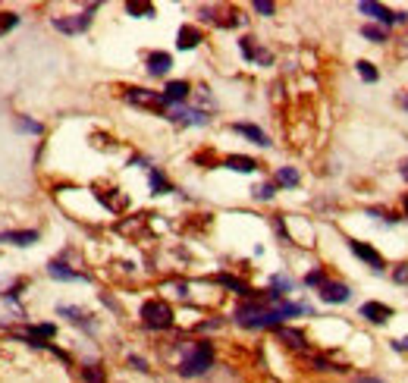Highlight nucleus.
<instances>
[{
	"label": "nucleus",
	"instance_id": "f8f14e48",
	"mask_svg": "<svg viewBox=\"0 0 408 383\" xmlns=\"http://www.w3.org/2000/svg\"><path fill=\"white\" fill-rule=\"evenodd\" d=\"M361 317H368V321H374V324H383L386 317H393V311L380 302H368V305H361Z\"/></svg>",
	"mask_w": 408,
	"mask_h": 383
},
{
	"label": "nucleus",
	"instance_id": "f257e3e1",
	"mask_svg": "<svg viewBox=\"0 0 408 383\" xmlns=\"http://www.w3.org/2000/svg\"><path fill=\"white\" fill-rule=\"evenodd\" d=\"M298 305H276V308H267V305H242L236 311V321L242 327H276L280 317H289V314H298Z\"/></svg>",
	"mask_w": 408,
	"mask_h": 383
},
{
	"label": "nucleus",
	"instance_id": "2f4dec72",
	"mask_svg": "<svg viewBox=\"0 0 408 383\" xmlns=\"http://www.w3.org/2000/svg\"><path fill=\"white\" fill-rule=\"evenodd\" d=\"M326 277L320 270H314V273H308V286H320V283H324Z\"/></svg>",
	"mask_w": 408,
	"mask_h": 383
},
{
	"label": "nucleus",
	"instance_id": "4468645a",
	"mask_svg": "<svg viewBox=\"0 0 408 383\" xmlns=\"http://www.w3.org/2000/svg\"><path fill=\"white\" fill-rule=\"evenodd\" d=\"M170 67H173V57H170V54L157 51V54H151V57H148V69H151L154 76H163Z\"/></svg>",
	"mask_w": 408,
	"mask_h": 383
},
{
	"label": "nucleus",
	"instance_id": "39448f33",
	"mask_svg": "<svg viewBox=\"0 0 408 383\" xmlns=\"http://www.w3.org/2000/svg\"><path fill=\"white\" fill-rule=\"evenodd\" d=\"M95 10V7H91ZM91 10L88 13H79V16H69V19H53V29H60V32H69V35H75V32H85L91 25Z\"/></svg>",
	"mask_w": 408,
	"mask_h": 383
},
{
	"label": "nucleus",
	"instance_id": "7c9ffc66",
	"mask_svg": "<svg viewBox=\"0 0 408 383\" xmlns=\"http://www.w3.org/2000/svg\"><path fill=\"white\" fill-rule=\"evenodd\" d=\"M254 10H258V13H264V16H270V13H274V3H270V0H258V3H254Z\"/></svg>",
	"mask_w": 408,
	"mask_h": 383
},
{
	"label": "nucleus",
	"instance_id": "6e6552de",
	"mask_svg": "<svg viewBox=\"0 0 408 383\" xmlns=\"http://www.w3.org/2000/svg\"><path fill=\"white\" fill-rule=\"evenodd\" d=\"M361 13H368V16H374V19H380V23H402V19H405V16L402 13H393V10H386L383 3H371V0H364L361 3Z\"/></svg>",
	"mask_w": 408,
	"mask_h": 383
},
{
	"label": "nucleus",
	"instance_id": "dca6fc26",
	"mask_svg": "<svg viewBox=\"0 0 408 383\" xmlns=\"http://www.w3.org/2000/svg\"><path fill=\"white\" fill-rule=\"evenodd\" d=\"M226 167H230V170H236V173H254V170H258V163H254L252 157L232 154V157H226Z\"/></svg>",
	"mask_w": 408,
	"mask_h": 383
},
{
	"label": "nucleus",
	"instance_id": "423d86ee",
	"mask_svg": "<svg viewBox=\"0 0 408 383\" xmlns=\"http://www.w3.org/2000/svg\"><path fill=\"white\" fill-rule=\"evenodd\" d=\"M320 299L330 305H342V302H349V286L346 283H330L324 280L320 283Z\"/></svg>",
	"mask_w": 408,
	"mask_h": 383
},
{
	"label": "nucleus",
	"instance_id": "393cba45",
	"mask_svg": "<svg viewBox=\"0 0 408 383\" xmlns=\"http://www.w3.org/2000/svg\"><path fill=\"white\" fill-rule=\"evenodd\" d=\"M364 38H371V41H386V32L377 29V25H364Z\"/></svg>",
	"mask_w": 408,
	"mask_h": 383
},
{
	"label": "nucleus",
	"instance_id": "2eb2a0df",
	"mask_svg": "<svg viewBox=\"0 0 408 383\" xmlns=\"http://www.w3.org/2000/svg\"><path fill=\"white\" fill-rule=\"evenodd\" d=\"M198 41H201V32L198 29H192V25H182V29H179V41H176V45L182 47V51H192Z\"/></svg>",
	"mask_w": 408,
	"mask_h": 383
},
{
	"label": "nucleus",
	"instance_id": "f3484780",
	"mask_svg": "<svg viewBox=\"0 0 408 383\" xmlns=\"http://www.w3.org/2000/svg\"><path fill=\"white\" fill-rule=\"evenodd\" d=\"M280 339L286 343V346H292V349H298V352H304V336L298 330H292V327H280Z\"/></svg>",
	"mask_w": 408,
	"mask_h": 383
},
{
	"label": "nucleus",
	"instance_id": "7ed1b4c3",
	"mask_svg": "<svg viewBox=\"0 0 408 383\" xmlns=\"http://www.w3.org/2000/svg\"><path fill=\"white\" fill-rule=\"evenodd\" d=\"M211 361H214V349H211V343H198L195 352L182 361L179 374H182V377H198V374H204V371L211 368Z\"/></svg>",
	"mask_w": 408,
	"mask_h": 383
},
{
	"label": "nucleus",
	"instance_id": "a211bd4d",
	"mask_svg": "<svg viewBox=\"0 0 408 383\" xmlns=\"http://www.w3.org/2000/svg\"><path fill=\"white\" fill-rule=\"evenodd\" d=\"M232 129H236V132H242V135H248V139H252L254 145H270V141H267V135L261 132L258 126H248V123H236V126H232Z\"/></svg>",
	"mask_w": 408,
	"mask_h": 383
},
{
	"label": "nucleus",
	"instance_id": "f03ea898",
	"mask_svg": "<svg viewBox=\"0 0 408 383\" xmlns=\"http://www.w3.org/2000/svg\"><path fill=\"white\" fill-rule=\"evenodd\" d=\"M141 324L151 327V330H167L173 324V308L160 299H151V302L141 305Z\"/></svg>",
	"mask_w": 408,
	"mask_h": 383
},
{
	"label": "nucleus",
	"instance_id": "aec40b11",
	"mask_svg": "<svg viewBox=\"0 0 408 383\" xmlns=\"http://www.w3.org/2000/svg\"><path fill=\"white\" fill-rule=\"evenodd\" d=\"M217 280L223 283V286H230V289H236L239 295H252V289L245 286V283H239V280H232V277H226V273H223V277H217Z\"/></svg>",
	"mask_w": 408,
	"mask_h": 383
},
{
	"label": "nucleus",
	"instance_id": "f704fd0d",
	"mask_svg": "<svg viewBox=\"0 0 408 383\" xmlns=\"http://www.w3.org/2000/svg\"><path fill=\"white\" fill-rule=\"evenodd\" d=\"M274 286H276V289H289L292 283H289V280H283V277H276V280H274Z\"/></svg>",
	"mask_w": 408,
	"mask_h": 383
},
{
	"label": "nucleus",
	"instance_id": "6ab92c4d",
	"mask_svg": "<svg viewBox=\"0 0 408 383\" xmlns=\"http://www.w3.org/2000/svg\"><path fill=\"white\" fill-rule=\"evenodd\" d=\"M47 273H51L53 280H79V273H75V270H69V267H67V264H60V261H51Z\"/></svg>",
	"mask_w": 408,
	"mask_h": 383
},
{
	"label": "nucleus",
	"instance_id": "0eeeda50",
	"mask_svg": "<svg viewBox=\"0 0 408 383\" xmlns=\"http://www.w3.org/2000/svg\"><path fill=\"white\" fill-rule=\"evenodd\" d=\"M13 336L29 339L32 346H47V339L53 336V327H51V324H41V327H23V330H13Z\"/></svg>",
	"mask_w": 408,
	"mask_h": 383
},
{
	"label": "nucleus",
	"instance_id": "e433bc0d",
	"mask_svg": "<svg viewBox=\"0 0 408 383\" xmlns=\"http://www.w3.org/2000/svg\"><path fill=\"white\" fill-rule=\"evenodd\" d=\"M402 176H405V179H408V161H405V163H402Z\"/></svg>",
	"mask_w": 408,
	"mask_h": 383
},
{
	"label": "nucleus",
	"instance_id": "1a4fd4ad",
	"mask_svg": "<svg viewBox=\"0 0 408 383\" xmlns=\"http://www.w3.org/2000/svg\"><path fill=\"white\" fill-rule=\"evenodd\" d=\"M38 239L35 229H7V233H0V242L7 245H32Z\"/></svg>",
	"mask_w": 408,
	"mask_h": 383
},
{
	"label": "nucleus",
	"instance_id": "b1692460",
	"mask_svg": "<svg viewBox=\"0 0 408 383\" xmlns=\"http://www.w3.org/2000/svg\"><path fill=\"white\" fill-rule=\"evenodd\" d=\"M82 377H85V383H104L101 368H85V371H82Z\"/></svg>",
	"mask_w": 408,
	"mask_h": 383
},
{
	"label": "nucleus",
	"instance_id": "4c0bfd02",
	"mask_svg": "<svg viewBox=\"0 0 408 383\" xmlns=\"http://www.w3.org/2000/svg\"><path fill=\"white\" fill-rule=\"evenodd\" d=\"M405 214H408V195H405Z\"/></svg>",
	"mask_w": 408,
	"mask_h": 383
},
{
	"label": "nucleus",
	"instance_id": "5701e85b",
	"mask_svg": "<svg viewBox=\"0 0 408 383\" xmlns=\"http://www.w3.org/2000/svg\"><path fill=\"white\" fill-rule=\"evenodd\" d=\"M16 23H19V16L16 13H0V35H7Z\"/></svg>",
	"mask_w": 408,
	"mask_h": 383
},
{
	"label": "nucleus",
	"instance_id": "ddd939ff",
	"mask_svg": "<svg viewBox=\"0 0 408 383\" xmlns=\"http://www.w3.org/2000/svg\"><path fill=\"white\" fill-rule=\"evenodd\" d=\"M189 97V85L186 82H170L167 89H163V101L167 104H179V101H186Z\"/></svg>",
	"mask_w": 408,
	"mask_h": 383
},
{
	"label": "nucleus",
	"instance_id": "72a5a7b5",
	"mask_svg": "<svg viewBox=\"0 0 408 383\" xmlns=\"http://www.w3.org/2000/svg\"><path fill=\"white\" fill-rule=\"evenodd\" d=\"M393 349H402V352H408V336H402V339H393Z\"/></svg>",
	"mask_w": 408,
	"mask_h": 383
},
{
	"label": "nucleus",
	"instance_id": "c85d7f7f",
	"mask_svg": "<svg viewBox=\"0 0 408 383\" xmlns=\"http://www.w3.org/2000/svg\"><path fill=\"white\" fill-rule=\"evenodd\" d=\"M60 314H69L75 321V324H82V321H85V314H82L79 308H67V305H63V308H60Z\"/></svg>",
	"mask_w": 408,
	"mask_h": 383
},
{
	"label": "nucleus",
	"instance_id": "bb28decb",
	"mask_svg": "<svg viewBox=\"0 0 408 383\" xmlns=\"http://www.w3.org/2000/svg\"><path fill=\"white\" fill-rule=\"evenodd\" d=\"M129 13H145V16H151V13H154V7H151V3H129Z\"/></svg>",
	"mask_w": 408,
	"mask_h": 383
},
{
	"label": "nucleus",
	"instance_id": "9b49d317",
	"mask_svg": "<svg viewBox=\"0 0 408 383\" xmlns=\"http://www.w3.org/2000/svg\"><path fill=\"white\" fill-rule=\"evenodd\" d=\"M170 117L179 119V123H189V126H201L208 123V117L201 111H189V107H170Z\"/></svg>",
	"mask_w": 408,
	"mask_h": 383
},
{
	"label": "nucleus",
	"instance_id": "a878e982",
	"mask_svg": "<svg viewBox=\"0 0 408 383\" xmlns=\"http://www.w3.org/2000/svg\"><path fill=\"white\" fill-rule=\"evenodd\" d=\"M151 185H154V192H170V185H167V179H163L160 173H157V170H154V173H151Z\"/></svg>",
	"mask_w": 408,
	"mask_h": 383
},
{
	"label": "nucleus",
	"instance_id": "c756f323",
	"mask_svg": "<svg viewBox=\"0 0 408 383\" xmlns=\"http://www.w3.org/2000/svg\"><path fill=\"white\" fill-rule=\"evenodd\" d=\"M393 280H396V283H408V264H399V267H396Z\"/></svg>",
	"mask_w": 408,
	"mask_h": 383
},
{
	"label": "nucleus",
	"instance_id": "c9c22d12",
	"mask_svg": "<svg viewBox=\"0 0 408 383\" xmlns=\"http://www.w3.org/2000/svg\"><path fill=\"white\" fill-rule=\"evenodd\" d=\"M355 383H380V380H377V377H358Z\"/></svg>",
	"mask_w": 408,
	"mask_h": 383
},
{
	"label": "nucleus",
	"instance_id": "20e7f679",
	"mask_svg": "<svg viewBox=\"0 0 408 383\" xmlns=\"http://www.w3.org/2000/svg\"><path fill=\"white\" fill-rule=\"evenodd\" d=\"M126 101H129V104H139V107H151V111H163V107H167L163 95H157V91H148V89H129V91H126Z\"/></svg>",
	"mask_w": 408,
	"mask_h": 383
},
{
	"label": "nucleus",
	"instance_id": "9d476101",
	"mask_svg": "<svg viewBox=\"0 0 408 383\" xmlns=\"http://www.w3.org/2000/svg\"><path fill=\"white\" fill-rule=\"evenodd\" d=\"M352 251H355V255L364 261V264H371L374 270H383V258H380V255L371 248V245H364V242H352Z\"/></svg>",
	"mask_w": 408,
	"mask_h": 383
},
{
	"label": "nucleus",
	"instance_id": "4be33fe9",
	"mask_svg": "<svg viewBox=\"0 0 408 383\" xmlns=\"http://www.w3.org/2000/svg\"><path fill=\"white\" fill-rule=\"evenodd\" d=\"M358 76H361L364 82H377V69H374L368 60H361V63H358Z\"/></svg>",
	"mask_w": 408,
	"mask_h": 383
},
{
	"label": "nucleus",
	"instance_id": "412c9836",
	"mask_svg": "<svg viewBox=\"0 0 408 383\" xmlns=\"http://www.w3.org/2000/svg\"><path fill=\"white\" fill-rule=\"evenodd\" d=\"M276 183H283V185H296V183H298V173H296V170H289V167H283L280 173H276Z\"/></svg>",
	"mask_w": 408,
	"mask_h": 383
},
{
	"label": "nucleus",
	"instance_id": "473e14b6",
	"mask_svg": "<svg viewBox=\"0 0 408 383\" xmlns=\"http://www.w3.org/2000/svg\"><path fill=\"white\" fill-rule=\"evenodd\" d=\"M254 195H258V198H270V195H274V185H258Z\"/></svg>",
	"mask_w": 408,
	"mask_h": 383
},
{
	"label": "nucleus",
	"instance_id": "cd10ccee",
	"mask_svg": "<svg viewBox=\"0 0 408 383\" xmlns=\"http://www.w3.org/2000/svg\"><path fill=\"white\" fill-rule=\"evenodd\" d=\"M16 126H19V129H23V132H41V126H38V123H32V119H19V123H16Z\"/></svg>",
	"mask_w": 408,
	"mask_h": 383
}]
</instances>
